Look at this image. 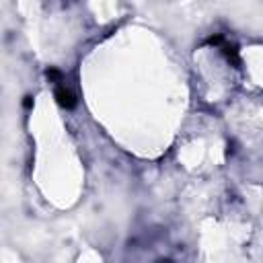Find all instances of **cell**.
<instances>
[{
	"mask_svg": "<svg viewBox=\"0 0 263 263\" xmlns=\"http://www.w3.org/2000/svg\"><path fill=\"white\" fill-rule=\"evenodd\" d=\"M56 97H58V103L62 105V107H74V95L70 93L66 86H58Z\"/></svg>",
	"mask_w": 263,
	"mask_h": 263,
	"instance_id": "6da1fadb",
	"label": "cell"
}]
</instances>
